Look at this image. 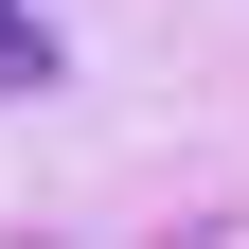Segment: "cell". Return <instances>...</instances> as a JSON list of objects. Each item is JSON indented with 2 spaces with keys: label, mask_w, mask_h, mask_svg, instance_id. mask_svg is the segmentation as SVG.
Listing matches in <instances>:
<instances>
[{
  "label": "cell",
  "mask_w": 249,
  "mask_h": 249,
  "mask_svg": "<svg viewBox=\"0 0 249 249\" xmlns=\"http://www.w3.org/2000/svg\"><path fill=\"white\" fill-rule=\"evenodd\" d=\"M18 89H53V18L36 0H0V107H18Z\"/></svg>",
  "instance_id": "cell-1"
}]
</instances>
